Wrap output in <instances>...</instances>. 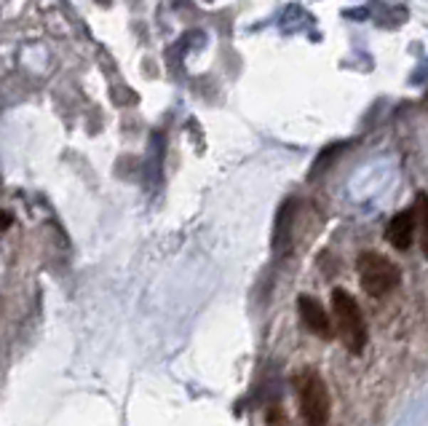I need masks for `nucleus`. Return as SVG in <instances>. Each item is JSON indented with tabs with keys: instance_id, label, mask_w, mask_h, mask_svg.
Instances as JSON below:
<instances>
[{
	"instance_id": "1",
	"label": "nucleus",
	"mask_w": 428,
	"mask_h": 426,
	"mask_svg": "<svg viewBox=\"0 0 428 426\" xmlns=\"http://www.w3.org/2000/svg\"><path fill=\"white\" fill-rule=\"evenodd\" d=\"M332 317H335V328L340 333L345 349L351 354H362L367 346V322L356 298L345 290H332Z\"/></svg>"
},
{
	"instance_id": "2",
	"label": "nucleus",
	"mask_w": 428,
	"mask_h": 426,
	"mask_svg": "<svg viewBox=\"0 0 428 426\" xmlns=\"http://www.w3.org/2000/svg\"><path fill=\"white\" fill-rule=\"evenodd\" d=\"M356 271H359V282L362 290L372 298H383L391 290L399 287L402 282V271L399 265L391 263L380 252H362L359 260H356Z\"/></svg>"
},
{
	"instance_id": "3",
	"label": "nucleus",
	"mask_w": 428,
	"mask_h": 426,
	"mask_svg": "<svg viewBox=\"0 0 428 426\" xmlns=\"http://www.w3.org/2000/svg\"><path fill=\"white\" fill-rule=\"evenodd\" d=\"M297 400H300V415H303L306 426H327L330 392L318 372L306 370L297 375Z\"/></svg>"
},
{
	"instance_id": "4",
	"label": "nucleus",
	"mask_w": 428,
	"mask_h": 426,
	"mask_svg": "<svg viewBox=\"0 0 428 426\" xmlns=\"http://www.w3.org/2000/svg\"><path fill=\"white\" fill-rule=\"evenodd\" d=\"M297 311H300V319L313 335L318 338L330 340L335 335V328H332L330 317H327V308L318 303L313 295H300L297 298Z\"/></svg>"
},
{
	"instance_id": "5",
	"label": "nucleus",
	"mask_w": 428,
	"mask_h": 426,
	"mask_svg": "<svg viewBox=\"0 0 428 426\" xmlns=\"http://www.w3.org/2000/svg\"><path fill=\"white\" fill-rule=\"evenodd\" d=\"M417 233V220H415V209H404L391 218V223L385 225V239L394 250H409L412 247V239Z\"/></svg>"
},
{
	"instance_id": "6",
	"label": "nucleus",
	"mask_w": 428,
	"mask_h": 426,
	"mask_svg": "<svg viewBox=\"0 0 428 426\" xmlns=\"http://www.w3.org/2000/svg\"><path fill=\"white\" fill-rule=\"evenodd\" d=\"M415 220H417V241H420V250L428 258V196L426 193H417L415 198Z\"/></svg>"
},
{
	"instance_id": "7",
	"label": "nucleus",
	"mask_w": 428,
	"mask_h": 426,
	"mask_svg": "<svg viewBox=\"0 0 428 426\" xmlns=\"http://www.w3.org/2000/svg\"><path fill=\"white\" fill-rule=\"evenodd\" d=\"M11 225H14V218H11V212H0V230L11 228Z\"/></svg>"
}]
</instances>
